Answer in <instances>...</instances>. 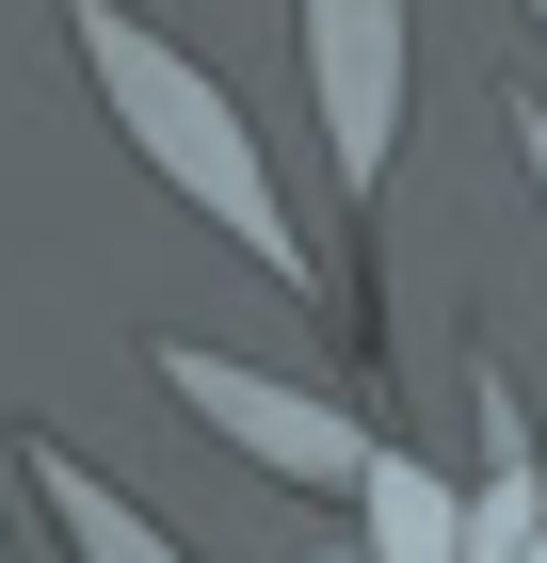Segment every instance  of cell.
<instances>
[{"mask_svg": "<svg viewBox=\"0 0 547 563\" xmlns=\"http://www.w3.org/2000/svg\"><path fill=\"white\" fill-rule=\"evenodd\" d=\"M65 48L97 65V113L129 130V162L162 177L194 225H226L274 290H322V258H306V225H291V194H274V162H258V130H242V97L194 65V48H162L129 0H65Z\"/></svg>", "mask_w": 547, "mask_h": 563, "instance_id": "1", "label": "cell"}, {"mask_svg": "<svg viewBox=\"0 0 547 563\" xmlns=\"http://www.w3.org/2000/svg\"><path fill=\"white\" fill-rule=\"evenodd\" d=\"M515 563H547V531H532V548H515Z\"/></svg>", "mask_w": 547, "mask_h": 563, "instance_id": "8", "label": "cell"}, {"mask_svg": "<svg viewBox=\"0 0 547 563\" xmlns=\"http://www.w3.org/2000/svg\"><path fill=\"white\" fill-rule=\"evenodd\" d=\"M532 531H547V467L515 434V402H483V563H515Z\"/></svg>", "mask_w": 547, "mask_h": 563, "instance_id": "6", "label": "cell"}, {"mask_svg": "<svg viewBox=\"0 0 547 563\" xmlns=\"http://www.w3.org/2000/svg\"><path fill=\"white\" fill-rule=\"evenodd\" d=\"M306 97H322L338 194H386V162H403V0H306Z\"/></svg>", "mask_w": 547, "mask_h": 563, "instance_id": "3", "label": "cell"}, {"mask_svg": "<svg viewBox=\"0 0 547 563\" xmlns=\"http://www.w3.org/2000/svg\"><path fill=\"white\" fill-rule=\"evenodd\" d=\"M532 16H547V0H532Z\"/></svg>", "mask_w": 547, "mask_h": 563, "instance_id": "9", "label": "cell"}, {"mask_svg": "<svg viewBox=\"0 0 547 563\" xmlns=\"http://www.w3.org/2000/svg\"><path fill=\"white\" fill-rule=\"evenodd\" d=\"M500 130H515V162H532V194H547V97H515Z\"/></svg>", "mask_w": 547, "mask_h": 563, "instance_id": "7", "label": "cell"}, {"mask_svg": "<svg viewBox=\"0 0 547 563\" xmlns=\"http://www.w3.org/2000/svg\"><path fill=\"white\" fill-rule=\"evenodd\" d=\"M354 499H371V563H483V499H451L419 451H371Z\"/></svg>", "mask_w": 547, "mask_h": 563, "instance_id": "4", "label": "cell"}, {"mask_svg": "<svg viewBox=\"0 0 547 563\" xmlns=\"http://www.w3.org/2000/svg\"><path fill=\"white\" fill-rule=\"evenodd\" d=\"M145 371H162L194 419L226 434V451H258L274 483H371L386 434L354 419L338 387H306V371H258V354H210V339H145Z\"/></svg>", "mask_w": 547, "mask_h": 563, "instance_id": "2", "label": "cell"}, {"mask_svg": "<svg viewBox=\"0 0 547 563\" xmlns=\"http://www.w3.org/2000/svg\"><path fill=\"white\" fill-rule=\"evenodd\" d=\"M33 483H48V516H65V548H81V563H194L145 499H129V483H97L81 451H33Z\"/></svg>", "mask_w": 547, "mask_h": 563, "instance_id": "5", "label": "cell"}]
</instances>
